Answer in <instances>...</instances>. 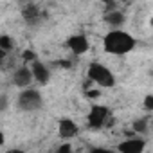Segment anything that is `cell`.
Masks as SVG:
<instances>
[{
	"instance_id": "6da1fadb",
	"label": "cell",
	"mask_w": 153,
	"mask_h": 153,
	"mask_svg": "<svg viewBox=\"0 0 153 153\" xmlns=\"http://www.w3.org/2000/svg\"><path fill=\"white\" fill-rule=\"evenodd\" d=\"M105 51L110 52V54H115V56H123V54H128L133 47H135V38L124 31H110L106 36H105Z\"/></svg>"
},
{
	"instance_id": "7a4b0ae2",
	"label": "cell",
	"mask_w": 153,
	"mask_h": 153,
	"mask_svg": "<svg viewBox=\"0 0 153 153\" xmlns=\"http://www.w3.org/2000/svg\"><path fill=\"white\" fill-rule=\"evenodd\" d=\"M87 76H88L90 81H96L99 87H108V88H110V87L115 85L114 74H112L105 65H101V63H90Z\"/></svg>"
},
{
	"instance_id": "3957f363",
	"label": "cell",
	"mask_w": 153,
	"mask_h": 153,
	"mask_svg": "<svg viewBox=\"0 0 153 153\" xmlns=\"http://www.w3.org/2000/svg\"><path fill=\"white\" fill-rule=\"evenodd\" d=\"M18 106H20L22 110H27V112L38 110V108L42 106V96H40V92H38V90H33V88L24 90V92L18 96Z\"/></svg>"
},
{
	"instance_id": "277c9868",
	"label": "cell",
	"mask_w": 153,
	"mask_h": 153,
	"mask_svg": "<svg viewBox=\"0 0 153 153\" xmlns=\"http://www.w3.org/2000/svg\"><path fill=\"white\" fill-rule=\"evenodd\" d=\"M108 115H110V112H108L106 106H103V105L92 106V108H90V114H88V126H90L92 130L103 128V126H105V121L108 119Z\"/></svg>"
},
{
	"instance_id": "5b68a950",
	"label": "cell",
	"mask_w": 153,
	"mask_h": 153,
	"mask_svg": "<svg viewBox=\"0 0 153 153\" xmlns=\"http://www.w3.org/2000/svg\"><path fill=\"white\" fill-rule=\"evenodd\" d=\"M67 45H68V49H70L74 54H78V56L85 54V52L88 51V47H90L87 36H83V34H74V36H70L68 42H67Z\"/></svg>"
},
{
	"instance_id": "8992f818",
	"label": "cell",
	"mask_w": 153,
	"mask_h": 153,
	"mask_svg": "<svg viewBox=\"0 0 153 153\" xmlns=\"http://www.w3.org/2000/svg\"><path fill=\"white\" fill-rule=\"evenodd\" d=\"M31 81H33V72H31V68H27V67H20V68L15 72V76H13V83H15L16 87H20V88L29 87Z\"/></svg>"
},
{
	"instance_id": "52a82bcc",
	"label": "cell",
	"mask_w": 153,
	"mask_h": 153,
	"mask_svg": "<svg viewBox=\"0 0 153 153\" xmlns=\"http://www.w3.org/2000/svg\"><path fill=\"white\" fill-rule=\"evenodd\" d=\"M31 72H33V79H36L40 85H45L47 81H49V78H51V72H49V68L43 65V63H40V61H33V68H31Z\"/></svg>"
},
{
	"instance_id": "ba28073f",
	"label": "cell",
	"mask_w": 153,
	"mask_h": 153,
	"mask_svg": "<svg viewBox=\"0 0 153 153\" xmlns=\"http://www.w3.org/2000/svg\"><path fill=\"white\" fill-rule=\"evenodd\" d=\"M117 149L121 153H140L144 149V140L142 139H130V140H124L117 146Z\"/></svg>"
},
{
	"instance_id": "9c48e42d",
	"label": "cell",
	"mask_w": 153,
	"mask_h": 153,
	"mask_svg": "<svg viewBox=\"0 0 153 153\" xmlns=\"http://www.w3.org/2000/svg\"><path fill=\"white\" fill-rule=\"evenodd\" d=\"M58 131H59L61 139H70V137H74L76 133H78V124H76L72 119H61Z\"/></svg>"
},
{
	"instance_id": "30bf717a",
	"label": "cell",
	"mask_w": 153,
	"mask_h": 153,
	"mask_svg": "<svg viewBox=\"0 0 153 153\" xmlns=\"http://www.w3.org/2000/svg\"><path fill=\"white\" fill-rule=\"evenodd\" d=\"M124 20H126L124 15H123L121 11H115V9L106 11V15H105V22H106L108 25H112V27H119V25H123Z\"/></svg>"
},
{
	"instance_id": "8fae6325",
	"label": "cell",
	"mask_w": 153,
	"mask_h": 153,
	"mask_svg": "<svg viewBox=\"0 0 153 153\" xmlns=\"http://www.w3.org/2000/svg\"><path fill=\"white\" fill-rule=\"evenodd\" d=\"M22 16H24L25 22H29V24H36V22L40 20V9H38L36 6L29 4V6H25V7L22 9Z\"/></svg>"
},
{
	"instance_id": "7c38bea8",
	"label": "cell",
	"mask_w": 153,
	"mask_h": 153,
	"mask_svg": "<svg viewBox=\"0 0 153 153\" xmlns=\"http://www.w3.org/2000/svg\"><path fill=\"white\" fill-rule=\"evenodd\" d=\"M0 49H4L6 52H11L15 49V40L7 34H0Z\"/></svg>"
},
{
	"instance_id": "4fadbf2b",
	"label": "cell",
	"mask_w": 153,
	"mask_h": 153,
	"mask_svg": "<svg viewBox=\"0 0 153 153\" xmlns=\"http://www.w3.org/2000/svg\"><path fill=\"white\" fill-rule=\"evenodd\" d=\"M148 119H139V121H133V124H131V128H133V131L135 133H144L146 130H148Z\"/></svg>"
},
{
	"instance_id": "5bb4252c",
	"label": "cell",
	"mask_w": 153,
	"mask_h": 153,
	"mask_svg": "<svg viewBox=\"0 0 153 153\" xmlns=\"http://www.w3.org/2000/svg\"><path fill=\"white\" fill-rule=\"evenodd\" d=\"M85 96H87L88 99H97V97L101 96V92H99L97 88H92V90H90V88H85Z\"/></svg>"
},
{
	"instance_id": "9a60e30c",
	"label": "cell",
	"mask_w": 153,
	"mask_h": 153,
	"mask_svg": "<svg viewBox=\"0 0 153 153\" xmlns=\"http://www.w3.org/2000/svg\"><path fill=\"white\" fill-rule=\"evenodd\" d=\"M22 56H24V59H25V61H34V59H36V54H34L33 51H24V54H22Z\"/></svg>"
},
{
	"instance_id": "2e32d148",
	"label": "cell",
	"mask_w": 153,
	"mask_h": 153,
	"mask_svg": "<svg viewBox=\"0 0 153 153\" xmlns=\"http://www.w3.org/2000/svg\"><path fill=\"white\" fill-rule=\"evenodd\" d=\"M144 106H146V110H153V96H146Z\"/></svg>"
},
{
	"instance_id": "e0dca14e",
	"label": "cell",
	"mask_w": 153,
	"mask_h": 153,
	"mask_svg": "<svg viewBox=\"0 0 153 153\" xmlns=\"http://www.w3.org/2000/svg\"><path fill=\"white\" fill-rule=\"evenodd\" d=\"M70 149H72V146H70L68 142H67V144H61V146L58 148V151H59V153H68Z\"/></svg>"
},
{
	"instance_id": "ac0fdd59",
	"label": "cell",
	"mask_w": 153,
	"mask_h": 153,
	"mask_svg": "<svg viewBox=\"0 0 153 153\" xmlns=\"http://www.w3.org/2000/svg\"><path fill=\"white\" fill-rule=\"evenodd\" d=\"M7 106V97L6 96H0V112H4Z\"/></svg>"
},
{
	"instance_id": "d6986e66",
	"label": "cell",
	"mask_w": 153,
	"mask_h": 153,
	"mask_svg": "<svg viewBox=\"0 0 153 153\" xmlns=\"http://www.w3.org/2000/svg\"><path fill=\"white\" fill-rule=\"evenodd\" d=\"M56 65H61L63 68H70V61H56Z\"/></svg>"
},
{
	"instance_id": "ffe728a7",
	"label": "cell",
	"mask_w": 153,
	"mask_h": 153,
	"mask_svg": "<svg viewBox=\"0 0 153 153\" xmlns=\"http://www.w3.org/2000/svg\"><path fill=\"white\" fill-rule=\"evenodd\" d=\"M6 56H7V52L4 49H0V59H6Z\"/></svg>"
},
{
	"instance_id": "44dd1931",
	"label": "cell",
	"mask_w": 153,
	"mask_h": 153,
	"mask_svg": "<svg viewBox=\"0 0 153 153\" xmlns=\"http://www.w3.org/2000/svg\"><path fill=\"white\" fill-rule=\"evenodd\" d=\"M4 142H6V137H4V133H2V131H0V146H2Z\"/></svg>"
},
{
	"instance_id": "7402d4cb",
	"label": "cell",
	"mask_w": 153,
	"mask_h": 153,
	"mask_svg": "<svg viewBox=\"0 0 153 153\" xmlns=\"http://www.w3.org/2000/svg\"><path fill=\"white\" fill-rule=\"evenodd\" d=\"M20 2H27V0H20Z\"/></svg>"
},
{
	"instance_id": "603a6c76",
	"label": "cell",
	"mask_w": 153,
	"mask_h": 153,
	"mask_svg": "<svg viewBox=\"0 0 153 153\" xmlns=\"http://www.w3.org/2000/svg\"><path fill=\"white\" fill-rule=\"evenodd\" d=\"M117 2H124V0H117Z\"/></svg>"
}]
</instances>
